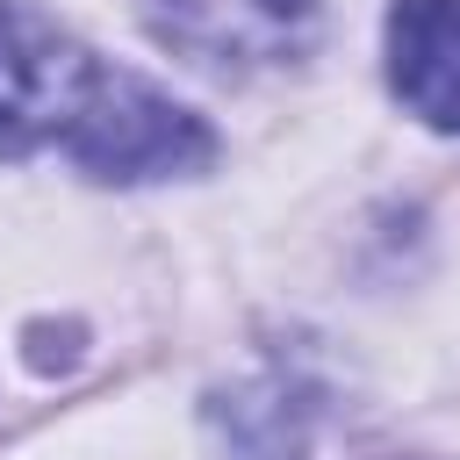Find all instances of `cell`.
I'll return each mask as SVG.
<instances>
[{
	"instance_id": "3957f363",
	"label": "cell",
	"mask_w": 460,
	"mask_h": 460,
	"mask_svg": "<svg viewBox=\"0 0 460 460\" xmlns=\"http://www.w3.org/2000/svg\"><path fill=\"white\" fill-rule=\"evenodd\" d=\"M144 14L194 65H273L316 36V0H144Z\"/></svg>"
},
{
	"instance_id": "6da1fadb",
	"label": "cell",
	"mask_w": 460,
	"mask_h": 460,
	"mask_svg": "<svg viewBox=\"0 0 460 460\" xmlns=\"http://www.w3.org/2000/svg\"><path fill=\"white\" fill-rule=\"evenodd\" d=\"M65 151L93 180H165V172H201L216 158V137H208L201 115H187L180 101H165L151 79L101 72V86L79 108Z\"/></svg>"
},
{
	"instance_id": "277c9868",
	"label": "cell",
	"mask_w": 460,
	"mask_h": 460,
	"mask_svg": "<svg viewBox=\"0 0 460 460\" xmlns=\"http://www.w3.org/2000/svg\"><path fill=\"white\" fill-rule=\"evenodd\" d=\"M388 86L431 129H460V0L388 7Z\"/></svg>"
},
{
	"instance_id": "7a4b0ae2",
	"label": "cell",
	"mask_w": 460,
	"mask_h": 460,
	"mask_svg": "<svg viewBox=\"0 0 460 460\" xmlns=\"http://www.w3.org/2000/svg\"><path fill=\"white\" fill-rule=\"evenodd\" d=\"M93 86L101 65L86 58V43H72L50 14L0 0V151H36L50 137L65 144Z\"/></svg>"
}]
</instances>
